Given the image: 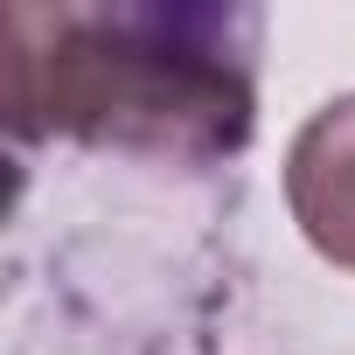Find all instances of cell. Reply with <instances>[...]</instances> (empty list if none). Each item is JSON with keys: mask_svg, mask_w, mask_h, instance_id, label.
Instances as JSON below:
<instances>
[{"mask_svg": "<svg viewBox=\"0 0 355 355\" xmlns=\"http://www.w3.org/2000/svg\"><path fill=\"white\" fill-rule=\"evenodd\" d=\"M286 209L300 223V237L355 272V91L327 98L286 146Z\"/></svg>", "mask_w": 355, "mask_h": 355, "instance_id": "2", "label": "cell"}, {"mask_svg": "<svg viewBox=\"0 0 355 355\" xmlns=\"http://www.w3.org/2000/svg\"><path fill=\"white\" fill-rule=\"evenodd\" d=\"M8 42V105L21 139H77L209 167L244 153L258 132V8H15Z\"/></svg>", "mask_w": 355, "mask_h": 355, "instance_id": "1", "label": "cell"}]
</instances>
